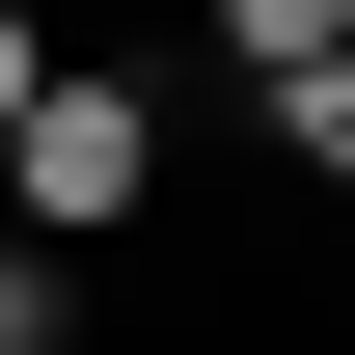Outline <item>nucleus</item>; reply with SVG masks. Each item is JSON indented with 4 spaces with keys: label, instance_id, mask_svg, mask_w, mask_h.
I'll use <instances>...</instances> for the list:
<instances>
[{
    "label": "nucleus",
    "instance_id": "nucleus-1",
    "mask_svg": "<svg viewBox=\"0 0 355 355\" xmlns=\"http://www.w3.org/2000/svg\"><path fill=\"white\" fill-rule=\"evenodd\" d=\"M137 191H164V110H137V83H83V55H55V83L0 110V219H28L55 273H83V246L137 219Z\"/></svg>",
    "mask_w": 355,
    "mask_h": 355
},
{
    "label": "nucleus",
    "instance_id": "nucleus-2",
    "mask_svg": "<svg viewBox=\"0 0 355 355\" xmlns=\"http://www.w3.org/2000/svg\"><path fill=\"white\" fill-rule=\"evenodd\" d=\"M219 55H246V83H301V55H355V0H219Z\"/></svg>",
    "mask_w": 355,
    "mask_h": 355
},
{
    "label": "nucleus",
    "instance_id": "nucleus-3",
    "mask_svg": "<svg viewBox=\"0 0 355 355\" xmlns=\"http://www.w3.org/2000/svg\"><path fill=\"white\" fill-rule=\"evenodd\" d=\"M273 137H301V164L355 191V55H301V83H273Z\"/></svg>",
    "mask_w": 355,
    "mask_h": 355
},
{
    "label": "nucleus",
    "instance_id": "nucleus-4",
    "mask_svg": "<svg viewBox=\"0 0 355 355\" xmlns=\"http://www.w3.org/2000/svg\"><path fill=\"white\" fill-rule=\"evenodd\" d=\"M55 328H83V301H55V246L0 219V355H55Z\"/></svg>",
    "mask_w": 355,
    "mask_h": 355
},
{
    "label": "nucleus",
    "instance_id": "nucleus-5",
    "mask_svg": "<svg viewBox=\"0 0 355 355\" xmlns=\"http://www.w3.org/2000/svg\"><path fill=\"white\" fill-rule=\"evenodd\" d=\"M28 83H55V28H28V0H0V110H28Z\"/></svg>",
    "mask_w": 355,
    "mask_h": 355
}]
</instances>
